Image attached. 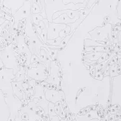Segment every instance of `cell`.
I'll list each match as a JSON object with an SVG mask.
<instances>
[{
    "label": "cell",
    "instance_id": "32",
    "mask_svg": "<svg viewBox=\"0 0 121 121\" xmlns=\"http://www.w3.org/2000/svg\"><path fill=\"white\" fill-rule=\"evenodd\" d=\"M72 35H73V32L63 38V39H62V42H61V44H60V45L59 46L60 49V48H64V47H65V46L68 43V42H69V39L71 38V37L72 36Z\"/></svg>",
    "mask_w": 121,
    "mask_h": 121
},
{
    "label": "cell",
    "instance_id": "24",
    "mask_svg": "<svg viewBox=\"0 0 121 121\" xmlns=\"http://www.w3.org/2000/svg\"><path fill=\"white\" fill-rule=\"evenodd\" d=\"M84 45L85 47H89V46H104L102 43L92 40V39H86L84 40Z\"/></svg>",
    "mask_w": 121,
    "mask_h": 121
},
{
    "label": "cell",
    "instance_id": "5",
    "mask_svg": "<svg viewBox=\"0 0 121 121\" xmlns=\"http://www.w3.org/2000/svg\"><path fill=\"white\" fill-rule=\"evenodd\" d=\"M111 28L112 25L110 23L106 24L104 27H97L93 30L89 32L91 35V38L96 41H108V37L111 39Z\"/></svg>",
    "mask_w": 121,
    "mask_h": 121
},
{
    "label": "cell",
    "instance_id": "31",
    "mask_svg": "<svg viewBox=\"0 0 121 121\" xmlns=\"http://www.w3.org/2000/svg\"><path fill=\"white\" fill-rule=\"evenodd\" d=\"M33 28L35 30L36 33L38 34V35H40V33H41V30L45 28V23H44V22L42 20V21H40L39 22V23L38 25H36V26H34L33 25Z\"/></svg>",
    "mask_w": 121,
    "mask_h": 121
},
{
    "label": "cell",
    "instance_id": "27",
    "mask_svg": "<svg viewBox=\"0 0 121 121\" xmlns=\"http://www.w3.org/2000/svg\"><path fill=\"white\" fill-rule=\"evenodd\" d=\"M54 107H55V104H53L52 102H49V104H48V116H49L50 120L51 119L52 117H53L55 116H57L56 114V113L55 112Z\"/></svg>",
    "mask_w": 121,
    "mask_h": 121
},
{
    "label": "cell",
    "instance_id": "10",
    "mask_svg": "<svg viewBox=\"0 0 121 121\" xmlns=\"http://www.w3.org/2000/svg\"><path fill=\"white\" fill-rule=\"evenodd\" d=\"M59 72V67L57 64L52 60L50 64V75H48V78L45 80L46 83L51 84L53 85H58L60 84V79L58 76Z\"/></svg>",
    "mask_w": 121,
    "mask_h": 121
},
{
    "label": "cell",
    "instance_id": "20",
    "mask_svg": "<svg viewBox=\"0 0 121 121\" xmlns=\"http://www.w3.org/2000/svg\"><path fill=\"white\" fill-rule=\"evenodd\" d=\"M26 69L22 65H20V69L15 74V77L12 81H16V82L24 81L26 78Z\"/></svg>",
    "mask_w": 121,
    "mask_h": 121
},
{
    "label": "cell",
    "instance_id": "37",
    "mask_svg": "<svg viewBox=\"0 0 121 121\" xmlns=\"http://www.w3.org/2000/svg\"><path fill=\"white\" fill-rule=\"evenodd\" d=\"M97 1V0H89L86 3V7L88 8H90V7H92L93 5Z\"/></svg>",
    "mask_w": 121,
    "mask_h": 121
},
{
    "label": "cell",
    "instance_id": "16",
    "mask_svg": "<svg viewBox=\"0 0 121 121\" xmlns=\"http://www.w3.org/2000/svg\"><path fill=\"white\" fill-rule=\"evenodd\" d=\"M52 22L57 23H65V24L67 25V24L72 23L75 22V21L72 19L71 18H69L65 12H63L59 16H57L56 18L53 19Z\"/></svg>",
    "mask_w": 121,
    "mask_h": 121
},
{
    "label": "cell",
    "instance_id": "12",
    "mask_svg": "<svg viewBox=\"0 0 121 121\" xmlns=\"http://www.w3.org/2000/svg\"><path fill=\"white\" fill-rule=\"evenodd\" d=\"M10 117V110L5 101L4 94L0 90V121H8Z\"/></svg>",
    "mask_w": 121,
    "mask_h": 121
},
{
    "label": "cell",
    "instance_id": "18",
    "mask_svg": "<svg viewBox=\"0 0 121 121\" xmlns=\"http://www.w3.org/2000/svg\"><path fill=\"white\" fill-rule=\"evenodd\" d=\"M104 52H86L84 55L85 58L89 60V62H96L99 60Z\"/></svg>",
    "mask_w": 121,
    "mask_h": 121
},
{
    "label": "cell",
    "instance_id": "33",
    "mask_svg": "<svg viewBox=\"0 0 121 121\" xmlns=\"http://www.w3.org/2000/svg\"><path fill=\"white\" fill-rule=\"evenodd\" d=\"M47 50H48L49 53H50V55L52 58V60H54L55 58H56V56H57V49H53V48H50L48 47L46 48Z\"/></svg>",
    "mask_w": 121,
    "mask_h": 121
},
{
    "label": "cell",
    "instance_id": "6",
    "mask_svg": "<svg viewBox=\"0 0 121 121\" xmlns=\"http://www.w3.org/2000/svg\"><path fill=\"white\" fill-rule=\"evenodd\" d=\"M12 16L16 27H17L18 23L23 18L31 19V0L25 1L23 5L18 9Z\"/></svg>",
    "mask_w": 121,
    "mask_h": 121
},
{
    "label": "cell",
    "instance_id": "8",
    "mask_svg": "<svg viewBox=\"0 0 121 121\" xmlns=\"http://www.w3.org/2000/svg\"><path fill=\"white\" fill-rule=\"evenodd\" d=\"M45 91V97L49 101L53 104L62 101L65 98V94L62 91H59L55 89H44Z\"/></svg>",
    "mask_w": 121,
    "mask_h": 121
},
{
    "label": "cell",
    "instance_id": "38",
    "mask_svg": "<svg viewBox=\"0 0 121 121\" xmlns=\"http://www.w3.org/2000/svg\"><path fill=\"white\" fill-rule=\"evenodd\" d=\"M4 64H3V62H2V60H1V57H0V69H1L4 68Z\"/></svg>",
    "mask_w": 121,
    "mask_h": 121
},
{
    "label": "cell",
    "instance_id": "1",
    "mask_svg": "<svg viewBox=\"0 0 121 121\" xmlns=\"http://www.w3.org/2000/svg\"><path fill=\"white\" fill-rule=\"evenodd\" d=\"M14 77L15 74L12 69L4 67L0 69V90L4 94L5 101L10 110L9 121H15L18 117L19 110L23 106V101L15 96L13 92L11 82Z\"/></svg>",
    "mask_w": 121,
    "mask_h": 121
},
{
    "label": "cell",
    "instance_id": "34",
    "mask_svg": "<svg viewBox=\"0 0 121 121\" xmlns=\"http://www.w3.org/2000/svg\"><path fill=\"white\" fill-rule=\"evenodd\" d=\"M85 0H63V3L65 4H68L69 3H73L74 4L84 3Z\"/></svg>",
    "mask_w": 121,
    "mask_h": 121
},
{
    "label": "cell",
    "instance_id": "4",
    "mask_svg": "<svg viewBox=\"0 0 121 121\" xmlns=\"http://www.w3.org/2000/svg\"><path fill=\"white\" fill-rule=\"evenodd\" d=\"M49 71L43 62L31 63L30 68L26 70V75L37 82H44L48 77Z\"/></svg>",
    "mask_w": 121,
    "mask_h": 121
},
{
    "label": "cell",
    "instance_id": "28",
    "mask_svg": "<svg viewBox=\"0 0 121 121\" xmlns=\"http://www.w3.org/2000/svg\"><path fill=\"white\" fill-rule=\"evenodd\" d=\"M42 9L35 2L31 1V13H40Z\"/></svg>",
    "mask_w": 121,
    "mask_h": 121
},
{
    "label": "cell",
    "instance_id": "3",
    "mask_svg": "<svg viewBox=\"0 0 121 121\" xmlns=\"http://www.w3.org/2000/svg\"><path fill=\"white\" fill-rule=\"evenodd\" d=\"M17 53L14 50L13 45L12 43L6 46L0 52V57L2 60L5 68L12 69L13 74H16L20 69V65L18 64L16 59Z\"/></svg>",
    "mask_w": 121,
    "mask_h": 121
},
{
    "label": "cell",
    "instance_id": "25",
    "mask_svg": "<svg viewBox=\"0 0 121 121\" xmlns=\"http://www.w3.org/2000/svg\"><path fill=\"white\" fill-rule=\"evenodd\" d=\"M54 110H55V112L56 113V114L58 116H60L61 118H63V117L65 116L64 111H63V108H62V104H59V105H57V104H55V107H54Z\"/></svg>",
    "mask_w": 121,
    "mask_h": 121
},
{
    "label": "cell",
    "instance_id": "2",
    "mask_svg": "<svg viewBox=\"0 0 121 121\" xmlns=\"http://www.w3.org/2000/svg\"><path fill=\"white\" fill-rule=\"evenodd\" d=\"M45 9L47 19L50 23L52 22V16L57 11H60L65 9L77 10L79 9H84L86 7V1L82 4H74L73 3L65 4L63 3V0H45Z\"/></svg>",
    "mask_w": 121,
    "mask_h": 121
},
{
    "label": "cell",
    "instance_id": "35",
    "mask_svg": "<svg viewBox=\"0 0 121 121\" xmlns=\"http://www.w3.org/2000/svg\"><path fill=\"white\" fill-rule=\"evenodd\" d=\"M30 62L31 63H33V62H41L39 57L35 55V54H32V56H31V59H30Z\"/></svg>",
    "mask_w": 121,
    "mask_h": 121
},
{
    "label": "cell",
    "instance_id": "19",
    "mask_svg": "<svg viewBox=\"0 0 121 121\" xmlns=\"http://www.w3.org/2000/svg\"><path fill=\"white\" fill-rule=\"evenodd\" d=\"M86 52H108L109 48L108 46H89L85 48Z\"/></svg>",
    "mask_w": 121,
    "mask_h": 121
},
{
    "label": "cell",
    "instance_id": "15",
    "mask_svg": "<svg viewBox=\"0 0 121 121\" xmlns=\"http://www.w3.org/2000/svg\"><path fill=\"white\" fill-rule=\"evenodd\" d=\"M23 81H12L11 84H12V89H13V92L15 96L18 98L20 100L22 101L23 99V96L25 94V91L23 87Z\"/></svg>",
    "mask_w": 121,
    "mask_h": 121
},
{
    "label": "cell",
    "instance_id": "36",
    "mask_svg": "<svg viewBox=\"0 0 121 121\" xmlns=\"http://www.w3.org/2000/svg\"><path fill=\"white\" fill-rule=\"evenodd\" d=\"M103 77H104V76H103V74L101 71H97L96 72V74H95L96 79H97L98 80H101V79H103Z\"/></svg>",
    "mask_w": 121,
    "mask_h": 121
},
{
    "label": "cell",
    "instance_id": "23",
    "mask_svg": "<svg viewBox=\"0 0 121 121\" xmlns=\"http://www.w3.org/2000/svg\"><path fill=\"white\" fill-rule=\"evenodd\" d=\"M43 19V16H41V14L40 13H31V20H32V23L33 25L36 26L39 23V22L40 21H42Z\"/></svg>",
    "mask_w": 121,
    "mask_h": 121
},
{
    "label": "cell",
    "instance_id": "11",
    "mask_svg": "<svg viewBox=\"0 0 121 121\" xmlns=\"http://www.w3.org/2000/svg\"><path fill=\"white\" fill-rule=\"evenodd\" d=\"M26 1L28 0H1L0 4H2L4 8L8 9L10 13L13 16Z\"/></svg>",
    "mask_w": 121,
    "mask_h": 121
},
{
    "label": "cell",
    "instance_id": "21",
    "mask_svg": "<svg viewBox=\"0 0 121 121\" xmlns=\"http://www.w3.org/2000/svg\"><path fill=\"white\" fill-rule=\"evenodd\" d=\"M95 112H96V111H93L89 112L88 113H86V114L84 115V116H78L77 118H76V120H77V121H94V120H95L94 118H99L97 115L92 116Z\"/></svg>",
    "mask_w": 121,
    "mask_h": 121
},
{
    "label": "cell",
    "instance_id": "14",
    "mask_svg": "<svg viewBox=\"0 0 121 121\" xmlns=\"http://www.w3.org/2000/svg\"><path fill=\"white\" fill-rule=\"evenodd\" d=\"M38 57H39L40 62L45 65V66L48 68V70L50 72V64H51V62H52V58H51V57L50 55V53H49V52H48V50H47L46 48L42 47L40 48Z\"/></svg>",
    "mask_w": 121,
    "mask_h": 121
},
{
    "label": "cell",
    "instance_id": "17",
    "mask_svg": "<svg viewBox=\"0 0 121 121\" xmlns=\"http://www.w3.org/2000/svg\"><path fill=\"white\" fill-rule=\"evenodd\" d=\"M34 95L33 99L37 98L38 99H44L45 97V91H44V86L42 84L34 86Z\"/></svg>",
    "mask_w": 121,
    "mask_h": 121
},
{
    "label": "cell",
    "instance_id": "39",
    "mask_svg": "<svg viewBox=\"0 0 121 121\" xmlns=\"http://www.w3.org/2000/svg\"><path fill=\"white\" fill-rule=\"evenodd\" d=\"M6 21V19L3 18H0V25H1L4 22Z\"/></svg>",
    "mask_w": 121,
    "mask_h": 121
},
{
    "label": "cell",
    "instance_id": "9",
    "mask_svg": "<svg viewBox=\"0 0 121 121\" xmlns=\"http://www.w3.org/2000/svg\"><path fill=\"white\" fill-rule=\"evenodd\" d=\"M67 24L65 23H48V26L47 28L48 30V35L47 39L51 40L59 37L60 31L66 27Z\"/></svg>",
    "mask_w": 121,
    "mask_h": 121
},
{
    "label": "cell",
    "instance_id": "7",
    "mask_svg": "<svg viewBox=\"0 0 121 121\" xmlns=\"http://www.w3.org/2000/svg\"><path fill=\"white\" fill-rule=\"evenodd\" d=\"M17 45H18V53L20 54H25L26 56V66L29 67L31 65L30 59L32 56V53L30 51L28 46L25 40V36L23 35H18L17 37Z\"/></svg>",
    "mask_w": 121,
    "mask_h": 121
},
{
    "label": "cell",
    "instance_id": "13",
    "mask_svg": "<svg viewBox=\"0 0 121 121\" xmlns=\"http://www.w3.org/2000/svg\"><path fill=\"white\" fill-rule=\"evenodd\" d=\"M92 7L88 8V7H85L84 9H81L79 10V18L78 20H77L75 22L72 23H69L67 24L71 27V31L73 32V30H74L79 25L80 23L85 19V18L87 16V15L90 13Z\"/></svg>",
    "mask_w": 121,
    "mask_h": 121
},
{
    "label": "cell",
    "instance_id": "29",
    "mask_svg": "<svg viewBox=\"0 0 121 121\" xmlns=\"http://www.w3.org/2000/svg\"><path fill=\"white\" fill-rule=\"evenodd\" d=\"M47 35H48V30H47V28L45 26V28L41 30V33L39 35V38L40 39V40L42 42H43L45 44H46L47 42Z\"/></svg>",
    "mask_w": 121,
    "mask_h": 121
},
{
    "label": "cell",
    "instance_id": "30",
    "mask_svg": "<svg viewBox=\"0 0 121 121\" xmlns=\"http://www.w3.org/2000/svg\"><path fill=\"white\" fill-rule=\"evenodd\" d=\"M109 74L111 77H116L118 76V72L117 70V65L116 64L112 65L110 68H109V72H108Z\"/></svg>",
    "mask_w": 121,
    "mask_h": 121
},
{
    "label": "cell",
    "instance_id": "26",
    "mask_svg": "<svg viewBox=\"0 0 121 121\" xmlns=\"http://www.w3.org/2000/svg\"><path fill=\"white\" fill-rule=\"evenodd\" d=\"M71 33H72L71 31V27L69 26V25H67L66 27L63 29H62L60 31V33H59V36L61 37V38H64L65 37L66 35L70 34Z\"/></svg>",
    "mask_w": 121,
    "mask_h": 121
},
{
    "label": "cell",
    "instance_id": "22",
    "mask_svg": "<svg viewBox=\"0 0 121 121\" xmlns=\"http://www.w3.org/2000/svg\"><path fill=\"white\" fill-rule=\"evenodd\" d=\"M63 38L61 37H57L56 38L54 39H51V40H47L46 42V45H54V46H60L61 44V42Z\"/></svg>",
    "mask_w": 121,
    "mask_h": 121
}]
</instances>
